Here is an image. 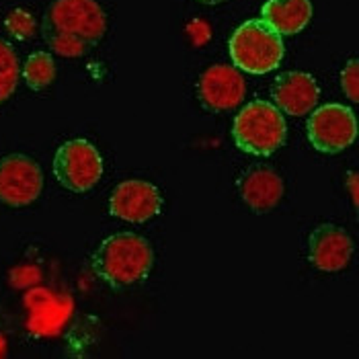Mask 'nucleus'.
Masks as SVG:
<instances>
[{"mask_svg":"<svg viewBox=\"0 0 359 359\" xmlns=\"http://www.w3.org/2000/svg\"><path fill=\"white\" fill-rule=\"evenodd\" d=\"M54 175L64 189L86 194L103 177V156L88 140H68L55 150Z\"/></svg>","mask_w":359,"mask_h":359,"instance_id":"39448f33","label":"nucleus"},{"mask_svg":"<svg viewBox=\"0 0 359 359\" xmlns=\"http://www.w3.org/2000/svg\"><path fill=\"white\" fill-rule=\"evenodd\" d=\"M318 97H320V88L314 81V76L306 72H298V70L281 72L271 84L273 105L281 113H287L294 117L310 113L318 103Z\"/></svg>","mask_w":359,"mask_h":359,"instance_id":"9b49d317","label":"nucleus"},{"mask_svg":"<svg viewBox=\"0 0 359 359\" xmlns=\"http://www.w3.org/2000/svg\"><path fill=\"white\" fill-rule=\"evenodd\" d=\"M306 132L310 144L325 154H339L349 148L358 138V119L355 113L341 105H323L308 117Z\"/></svg>","mask_w":359,"mask_h":359,"instance_id":"423d86ee","label":"nucleus"},{"mask_svg":"<svg viewBox=\"0 0 359 359\" xmlns=\"http://www.w3.org/2000/svg\"><path fill=\"white\" fill-rule=\"evenodd\" d=\"M247 95V83L238 68L216 64L210 66L197 81V99L203 109L212 113L234 109Z\"/></svg>","mask_w":359,"mask_h":359,"instance_id":"1a4fd4ad","label":"nucleus"},{"mask_svg":"<svg viewBox=\"0 0 359 359\" xmlns=\"http://www.w3.org/2000/svg\"><path fill=\"white\" fill-rule=\"evenodd\" d=\"M351 194H353V201H358V191H355V175H351Z\"/></svg>","mask_w":359,"mask_h":359,"instance_id":"a211bd4d","label":"nucleus"},{"mask_svg":"<svg viewBox=\"0 0 359 359\" xmlns=\"http://www.w3.org/2000/svg\"><path fill=\"white\" fill-rule=\"evenodd\" d=\"M228 52L234 68L249 74H267L281 64L285 46L281 35L261 19H250L232 33Z\"/></svg>","mask_w":359,"mask_h":359,"instance_id":"20e7f679","label":"nucleus"},{"mask_svg":"<svg viewBox=\"0 0 359 359\" xmlns=\"http://www.w3.org/2000/svg\"><path fill=\"white\" fill-rule=\"evenodd\" d=\"M353 257L351 236L334 224H320L312 230L308 238L310 263L327 273L343 271Z\"/></svg>","mask_w":359,"mask_h":359,"instance_id":"9d476101","label":"nucleus"},{"mask_svg":"<svg viewBox=\"0 0 359 359\" xmlns=\"http://www.w3.org/2000/svg\"><path fill=\"white\" fill-rule=\"evenodd\" d=\"M107 31V15L97 0H54L41 21L50 50L64 57L86 55Z\"/></svg>","mask_w":359,"mask_h":359,"instance_id":"f257e3e1","label":"nucleus"},{"mask_svg":"<svg viewBox=\"0 0 359 359\" xmlns=\"http://www.w3.org/2000/svg\"><path fill=\"white\" fill-rule=\"evenodd\" d=\"M154 265L152 245L132 232H119L105 238L93 252L90 267L95 276L113 290L132 287L150 276Z\"/></svg>","mask_w":359,"mask_h":359,"instance_id":"f03ea898","label":"nucleus"},{"mask_svg":"<svg viewBox=\"0 0 359 359\" xmlns=\"http://www.w3.org/2000/svg\"><path fill=\"white\" fill-rule=\"evenodd\" d=\"M312 0H267L261 8V21L277 35H296L312 21Z\"/></svg>","mask_w":359,"mask_h":359,"instance_id":"ddd939ff","label":"nucleus"},{"mask_svg":"<svg viewBox=\"0 0 359 359\" xmlns=\"http://www.w3.org/2000/svg\"><path fill=\"white\" fill-rule=\"evenodd\" d=\"M43 189V170L27 154H8L0 158V203L25 208Z\"/></svg>","mask_w":359,"mask_h":359,"instance_id":"0eeeda50","label":"nucleus"},{"mask_svg":"<svg viewBox=\"0 0 359 359\" xmlns=\"http://www.w3.org/2000/svg\"><path fill=\"white\" fill-rule=\"evenodd\" d=\"M163 195L156 185L142 179H128L113 189L109 214L123 222L144 224L163 212Z\"/></svg>","mask_w":359,"mask_h":359,"instance_id":"6e6552de","label":"nucleus"},{"mask_svg":"<svg viewBox=\"0 0 359 359\" xmlns=\"http://www.w3.org/2000/svg\"><path fill=\"white\" fill-rule=\"evenodd\" d=\"M197 2H203V4H220V2H226V0H197Z\"/></svg>","mask_w":359,"mask_h":359,"instance_id":"aec40b11","label":"nucleus"},{"mask_svg":"<svg viewBox=\"0 0 359 359\" xmlns=\"http://www.w3.org/2000/svg\"><path fill=\"white\" fill-rule=\"evenodd\" d=\"M23 81L31 90H43L55 79V62L50 52H35L23 64Z\"/></svg>","mask_w":359,"mask_h":359,"instance_id":"4468645a","label":"nucleus"},{"mask_svg":"<svg viewBox=\"0 0 359 359\" xmlns=\"http://www.w3.org/2000/svg\"><path fill=\"white\" fill-rule=\"evenodd\" d=\"M21 76L19 55L11 43L0 39V105L15 93Z\"/></svg>","mask_w":359,"mask_h":359,"instance_id":"2eb2a0df","label":"nucleus"},{"mask_svg":"<svg viewBox=\"0 0 359 359\" xmlns=\"http://www.w3.org/2000/svg\"><path fill=\"white\" fill-rule=\"evenodd\" d=\"M232 138L236 146L252 156H269L277 152L287 138L283 113L273 103L257 99L247 103L234 117Z\"/></svg>","mask_w":359,"mask_h":359,"instance_id":"7ed1b4c3","label":"nucleus"},{"mask_svg":"<svg viewBox=\"0 0 359 359\" xmlns=\"http://www.w3.org/2000/svg\"><path fill=\"white\" fill-rule=\"evenodd\" d=\"M35 19L25 8H13L6 19H4V29L19 41H27L35 35Z\"/></svg>","mask_w":359,"mask_h":359,"instance_id":"dca6fc26","label":"nucleus"},{"mask_svg":"<svg viewBox=\"0 0 359 359\" xmlns=\"http://www.w3.org/2000/svg\"><path fill=\"white\" fill-rule=\"evenodd\" d=\"M6 353V341H4V337L0 334V358Z\"/></svg>","mask_w":359,"mask_h":359,"instance_id":"6ab92c4d","label":"nucleus"},{"mask_svg":"<svg viewBox=\"0 0 359 359\" xmlns=\"http://www.w3.org/2000/svg\"><path fill=\"white\" fill-rule=\"evenodd\" d=\"M341 88L345 93V97L353 103L359 101V83H358V60L351 57L345 68L341 70Z\"/></svg>","mask_w":359,"mask_h":359,"instance_id":"f3484780","label":"nucleus"},{"mask_svg":"<svg viewBox=\"0 0 359 359\" xmlns=\"http://www.w3.org/2000/svg\"><path fill=\"white\" fill-rule=\"evenodd\" d=\"M283 179L273 168L255 165L247 168L238 177V194L241 199L249 205L252 212L265 214L273 210L283 197Z\"/></svg>","mask_w":359,"mask_h":359,"instance_id":"f8f14e48","label":"nucleus"}]
</instances>
